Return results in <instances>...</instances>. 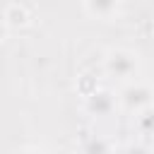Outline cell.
Returning <instances> with one entry per match:
<instances>
[{"label":"cell","mask_w":154,"mask_h":154,"mask_svg":"<svg viewBox=\"0 0 154 154\" xmlns=\"http://www.w3.org/2000/svg\"><path fill=\"white\" fill-rule=\"evenodd\" d=\"M125 154H149V149L142 147V144H130V147L125 149Z\"/></svg>","instance_id":"cell-9"},{"label":"cell","mask_w":154,"mask_h":154,"mask_svg":"<svg viewBox=\"0 0 154 154\" xmlns=\"http://www.w3.org/2000/svg\"><path fill=\"white\" fill-rule=\"evenodd\" d=\"M137 125H140V130H142V132L154 135V108H152V106H149V108H144L142 113H137Z\"/></svg>","instance_id":"cell-8"},{"label":"cell","mask_w":154,"mask_h":154,"mask_svg":"<svg viewBox=\"0 0 154 154\" xmlns=\"http://www.w3.org/2000/svg\"><path fill=\"white\" fill-rule=\"evenodd\" d=\"M82 152H84V154H111V144H108L103 137H91V140L84 142Z\"/></svg>","instance_id":"cell-6"},{"label":"cell","mask_w":154,"mask_h":154,"mask_svg":"<svg viewBox=\"0 0 154 154\" xmlns=\"http://www.w3.org/2000/svg\"><path fill=\"white\" fill-rule=\"evenodd\" d=\"M103 70L108 77H116V79H130L137 75L140 70V60L132 51H125V48H116V51H108L106 58H103Z\"/></svg>","instance_id":"cell-1"},{"label":"cell","mask_w":154,"mask_h":154,"mask_svg":"<svg viewBox=\"0 0 154 154\" xmlns=\"http://www.w3.org/2000/svg\"><path fill=\"white\" fill-rule=\"evenodd\" d=\"M77 91L87 99V96H91L94 91H99V84H96V79H94L91 75H82V77H77Z\"/></svg>","instance_id":"cell-7"},{"label":"cell","mask_w":154,"mask_h":154,"mask_svg":"<svg viewBox=\"0 0 154 154\" xmlns=\"http://www.w3.org/2000/svg\"><path fill=\"white\" fill-rule=\"evenodd\" d=\"M118 103H120L128 113H142L144 108H149V106L154 103V91H152L149 84L135 82V84L123 87V91L118 94Z\"/></svg>","instance_id":"cell-2"},{"label":"cell","mask_w":154,"mask_h":154,"mask_svg":"<svg viewBox=\"0 0 154 154\" xmlns=\"http://www.w3.org/2000/svg\"><path fill=\"white\" fill-rule=\"evenodd\" d=\"M84 7L91 17L108 19V17H113V12L118 7V0H84Z\"/></svg>","instance_id":"cell-5"},{"label":"cell","mask_w":154,"mask_h":154,"mask_svg":"<svg viewBox=\"0 0 154 154\" xmlns=\"http://www.w3.org/2000/svg\"><path fill=\"white\" fill-rule=\"evenodd\" d=\"M87 111L91 113V116H111L113 113V108H116V96L111 94V91H106V89H99V91H94L91 96H87Z\"/></svg>","instance_id":"cell-3"},{"label":"cell","mask_w":154,"mask_h":154,"mask_svg":"<svg viewBox=\"0 0 154 154\" xmlns=\"http://www.w3.org/2000/svg\"><path fill=\"white\" fill-rule=\"evenodd\" d=\"M22 154H48V152H43V149H26V152H22Z\"/></svg>","instance_id":"cell-10"},{"label":"cell","mask_w":154,"mask_h":154,"mask_svg":"<svg viewBox=\"0 0 154 154\" xmlns=\"http://www.w3.org/2000/svg\"><path fill=\"white\" fill-rule=\"evenodd\" d=\"M2 22H5V29H19V26H26L29 24V12L26 7H22L19 2H12L5 7L2 12Z\"/></svg>","instance_id":"cell-4"}]
</instances>
